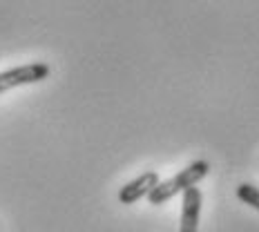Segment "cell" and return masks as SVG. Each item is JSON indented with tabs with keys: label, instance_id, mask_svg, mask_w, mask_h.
<instances>
[{
	"label": "cell",
	"instance_id": "obj_1",
	"mask_svg": "<svg viewBox=\"0 0 259 232\" xmlns=\"http://www.w3.org/2000/svg\"><path fill=\"white\" fill-rule=\"evenodd\" d=\"M208 172H210V163H208V161H203V159L192 161V163L188 165V168H183L179 174H175L168 181H161L159 185H156L154 190L148 194L150 203H152V206H161V203L170 201L175 194H183L188 188L197 185L199 181L206 179Z\"/></svg>",
	"mask_w": 259,
	"mask_h": 232
},
{
	"label": "cell",
	"instance_id": "obj_2",
	"mask_svg": "<svg viewBox=\"0 0 259 232\" xmlns=\"http://www.w3.org/2000/svg\"><path fill=\"white\" fill-rule=\"evenodd\" d=\"M47 76H50V65L47 63H27L20 67H12L7 72H0V94L14 87H23V85L40 83Z\"/></svg>",
	"mask_w": 259,
	"mask_h": 232
},
{
	"label": "cell",
	"instance_id": "obj_3",
	"mask_svg": "<svg viewBox=\"0 0 259 232\" xmlns=\"http://www.w3.org/2000/svg\"><path fill=\"white\" fill-rule=\"evenodd\" d=\"M159 183H161V179L156 172H143L141 176L132 179L118 190V201H121L123 206H132V203H137L139 199L148 197Z\"/></svg>",
	"mask_w": 259,
	"mask_h": 232
},
{
	"label": "cell",
	"instance_id": "obj_4",
	"mask_svg": "<svg viewBox=\"0 0 259 232\" xmlns=\"http://www.w3.org/2000/svg\"><path fill=\"white\" fill-rule=\"evenodd\" d=\"M201 190L197 185L188 188L183 192V208H181V225L179 232H197L199 230V214H201Z\"/></svg>",
	"mask_w": 259,
	"mask_h": 232
},
{
	"label": "cell",
	"instance_id": "obj_5",
	"mask_svg": "<svg viewBox=\"0 0 259 232\" xmlns=\"http://www.w3.org/2000/svg\"><path fill=\"white\" fill-rule=\"evenodd\" d=\"M237 197H239L246 206L255 208L259 212V188L250 185V183H241V185L237 188Z\"/></svg>",
	"mask_w": 259,
	"mask_h": 232
}]
</instances>
